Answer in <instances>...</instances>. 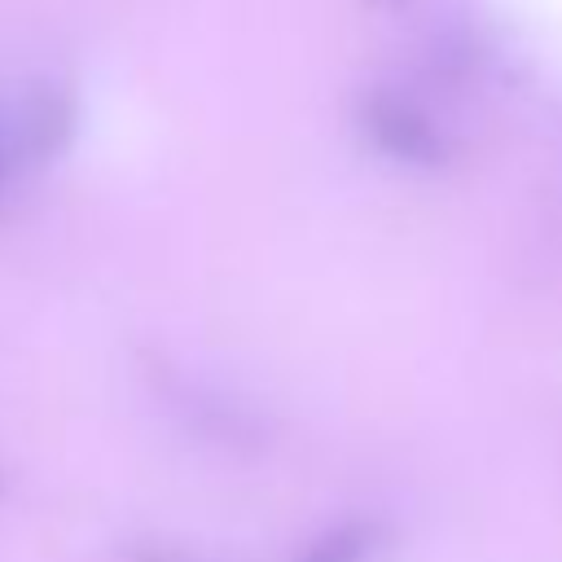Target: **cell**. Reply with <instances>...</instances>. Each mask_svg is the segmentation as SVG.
<instances>
[{"label":"cell","mask_w":562,"mask_h":562,"mask_svg":"<svg viewBox=\"0 0 562 562\" xmlns=\"http://www.w3.org/2000/svg\"><path fill=\"white\" fill-rule=\"evenodd\" d=\"M360 127L364 136L373 140V149H382L391 162H404V167H439L448 158V140L439 132V123L408 97L400 92H369L360 101Z\"/></svg>","instance_id":"1"},{"label":"cell","mask_w":562,"mask_h":562,"mask_svg":"<svg viewBox=\"0 0 562 562\" xmlns=\"http://www.w3.org/2000/svg\"><path fill=\"white\" fill-rule=\"evenodd\" d=\"M70 101L61 97V92H44V97H35L31 101V110H26V123H22V132H26V149L31 154H53V149H61V140H66V132H70Z\"/></svg>","instance_id":"2"},{"label":"cell","mask_w":562,"mask_h":562,"mask_svg":"<svg viewBox=\"0 0 562 562\" xmlns=\"http://www.w3.org/2000/svg\"><path fill=\"white\" fill-rule=\"evenodd\" d=\"M373 549V527L369 522H338L329 531H321L294 562H364Z\"/></svg>","instance_id":"3"},{"label":"cell","mask_w":562,"mask_h":562,"mask_svg":"<svg viewBox=\"0 0 562 562\" xmlns=\"http://www.w3.org/2000/svg\"><path fill=\"white\" fill-rule=\"evenodd\" d=\"M4 184H9V140H4V127H0V206H4Z\"/></svg>","instance_id":"4"},{"label":"cell","mask_w":562,"mask_h":562,"mask_svg":"<svg viewBox=\"0 0 562 562\" xmlns=\"http://www.w3.org/2000/svg\"><path fill=\"white\" fill-rule=\"evenodd\" d=\"M136 562H180V558H171V553H162V549H140Z\"/></svg>","instance_id":"5"}]
</instances>
